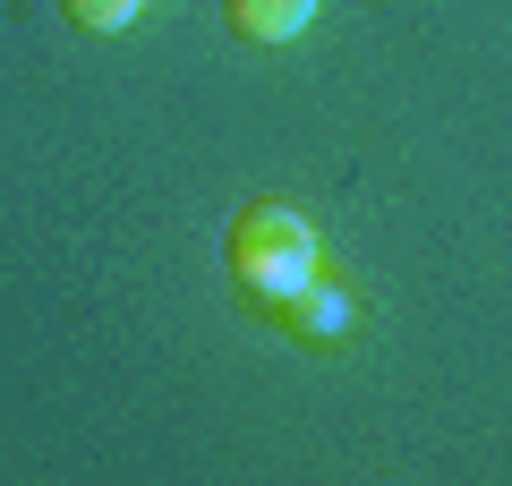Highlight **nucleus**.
<instances>
[{"label": "nucleus", "instance_id": "obj_1", "mask_svg": "<svg viewBox=\"0 0 512 486\" xmlns=\"http://www.w3.org/2000/svg\"><path fill=\"white\" fill-rule=\"evenodd\" d=\"M316 273H325V231H316L299 205H248V214L231 222V282L248 290V307H265L274 316L291 290H308Z\"/></svg>", "mask_w": 512, "mask_h": 486}, {"label": "nucleus", "instance_id": "obj_2", "mask_svg": "<svg viewBox=\"0 0 512 486\" xmlns=\"http://www.w3.org/2000/svg\"><path fill=\"white\" fill-rule=\"evenodd\" d=\"M274 324L291 342H308V350H333V342H350V324H359V290L333 282V273H316L308 290H291V299L274 307Z\"/></svg>", "mask_w": 512, "mask_h": 486}, {"label": "nucleus", "instance_id": "obj_3", "mask_svg": "<svg viewBox=\"0 0 512 486\" xmlns=\"http://www.w3.org/2000/svg\"><path fill=\"white\" fill-rule=\"evenodd\" d=\"M316 9H325V0H222L231 35H239V43H265V52L299 43V35L316 26Z\"/></svg>", "mask_w": 512, "mask_h": 486}, {"label": "nucleus", "instance_id": "obj_4", "mask_svg": "<svg viewBox=\"0 0 512 486\" xmlns=\"http://www.w3.org/2000/svg\"><path fill=\"white\" fill-rule=\"evenodd\" d=\"M60 9H69L77 35H128V26L146 18V0H60Z\"/></svg>", "mask_w": 512, "mask_h": 486}]
</instances>
